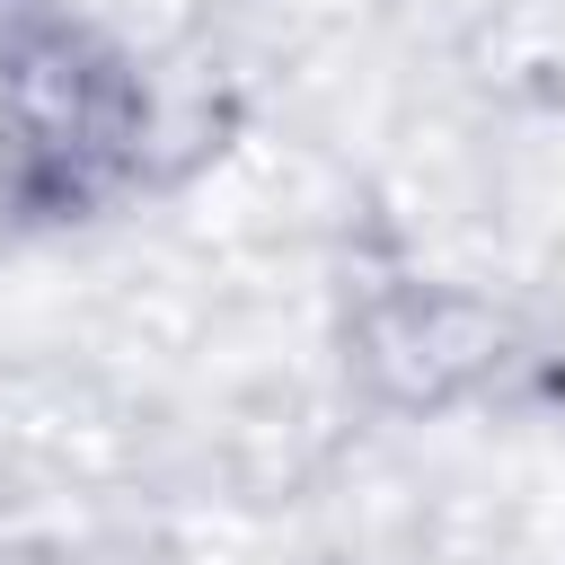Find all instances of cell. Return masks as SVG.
Returning a JSON list of instances; mask_svg holds the SVG:
<instances>
[{
	"label": "cell",
	"mask_w": 565,
	"mask_h": 565,
	"mask_svg": "<svg viewBox=\"0 0 565 565\" xmlns=\"http://www.w3.org/2000/svg\"><path fill=\"white\" fill-rule=\"evenodd\" d=\"M150 88L62 9H0V194L26 221H79L141 177Z\"/></svg>",
	"instance_id": "obj_1"
}]
</instances>
